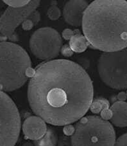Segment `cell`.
<instances>
[{
	"mask_svg": "<svg viewBox=\"0 0 127 146\" xmlns=\"http://www.w3.org/2000/svg\"><path fill=\"white\" fill-rule=\"evenodd\" d=\"M28 19H30L34 23L35 26L38 24L40 19H41V16H40V13L38 11H35L32 13L30 15V16L28 17Z\"/></svg>",
	"mask_w": 127,
	"mask_h": 146,
	"instance_id": "cell-18",
	"label": "cell"
},
{
	"mask_svg": "<svg viewBox=\"0 0 127 146\" xmlns=\"http://www.w3.org/2000/svg\"><path fill=\"white\" fill-rule=\"evenodd\" d=\"M113 117L111 119L113 124L117 127L127 126V102L117 101L111 106Z\"/></svg>",
	"mask_w": 127,
	"mask_h": 146,
	"instance_id": "cell-11",
	"label": "cell"
},
{
	"mask_svg": "<svg viewBox=\"0 0 127 146\" xmlns=\"http://www.w3.org/2000/svg\"><path fill=\"white\" fill-rule=\"evenodd\" d=\"M126 96H127V90H126Z\"/></svg>",
	"mask_w": 127,
	"mask_h": 146,
	"instance_id": "cell-28",
	"label": "cell"
},
{
	"mask_svg": "<svg viewBox=\"0 0 127 146\" xmlns=\"http://www.w3.org/2000/svg\"><path fill=\"white\" fill-rule=\"evenodd\" d=\"M27 95L36 115L49 124L66 125L81 119L90 109L94 89L82 66L69 60L56 59L36 67Z\"/></svg>",
	"mask_w": 127,
	"mask_h": 146,
	"instance_id": "cell-1",
	"label": "cell"
},
{
	"mask_svg": "<svg viewBox=\"0 0 127 146\" xmlns=\"http://www.w3.org/2000/svg\"><path fill=\"white\" fill-rule=\"evenodd\" d=\"M39 5L40 1L34 0L21 8L7 7L0 19V33L12 41H18L19 37L15 32L16 28L28 19Z\"/></svg>",
	"mask_w": 127,
	"mask_h": 146,
	"instance_id": "cell-8",
	"label": "cell"
},
{
	"mask_svg": "<svg viewBox=\"0 0 127 146\" xmlns=\"http://www.w3.org/2000/svg\"><path fill=\"white\" fill-rule=\"evenodd\" d=\"M35 25L34 24V23L32 22V20L29 19H26L25 21L22 23V28H23L24 31H30V30L33 29V27Z\"/></svg>",
	"mask_w": 127,
	"mask_h": 146,
	"instance_id": "cell-23",
	"label": "cell"
},
{
	"mask_svg": "<svg viewBox=\"0 0 127 146\" xmlns=\"http://www.w3.org/2000/svg\"><path fill=\"white\" fill-rule=\"evenodd\" d=\"M58 146H73L71 138L66 135L62 136L58 141Z\"/></svg>",
	"mask_w": 127,
	"mask_h": 146,
	"instance_id": "cell-17",
	"label": "cell"
},
{
	"mask_svg": "<svg viewBox=\"0 0 127 146\" xmlns=\"http://www.w3.org/2000/svg\"><path fill=\"white\" fill-rule=\"evenodd\" d=\"M22 146H35V145H34L33 143H32L30 142H26V143H24Z\"/></svg>",
	"mask_w": 127,
	"mask_h": 146,
	"instance_id": "cell-26",
	"label": "cell"
},
{
	"mask_svg": "<svg viewBox=\"0 0 127 146\" xmlns=\"http://www.w3.org/2000/svg\"><path fill=\"white\" fill-rule=\"evenodd\" d=\"M3 12L1 11H0V19H1V17L2 15H3Z\"/></svg>",
	"mask_w": 127,
	"mask_h": 146,
	"instance_id": "cell-27",
	"label": "cell"
},
{
	"mask_svg": "<svg viewBox=\"0 0 127 146\" xmlns=\"http://www.w3.org/2000/svg\"><path fill=\"white\" fill-rule=\"evenodd\" d=\"M89 42L86 37L80 33L75 34L69 41V46L74 52H83L88 48Z\"/></svg>",
	"mask_w": 127,
	"mask_h": 146,
	"instance_id": "cell-13",
	"label": "cell"
},
{
	"mask_svg": "<svg viewBox=\"0 0 127 146\" xmlns=\"http://www.w3.org/2000/svg\"><path fill=\"white\" fill-rule=\"evenodd\" d=\"M21 130V118L16 105L0 91V146H14Z\"/></svg>",
	"mask_w": 127,
	"mask_h": 146,
	"instance_id": "cell-6",
	"label": "cell"
},
{
	"mask_svg": "<svg viewBox=\"0 0 127 146\" xmlns=\"http://www.w3.org/2000/svg\"><path fill=\"white\" fill-rule=\"evenodd\" d=\"M117 99H118L119 101L121 102H124L127 99L126 94L124 92H119L118 96H117Z\"/></svg>",
	"mask_w": 127,
	"mask_h": 146,
	"instance_id": "cell-25",
	"label": "cell"
},
{
	"mask_svg": "<svg viewBox=\"0 0 127 146\" xmlns=\"http://www.w3.org/2000/svg\"><path fill=\"white\" fill-rule=\"evenodd\" d=\"M61 15V10L57 7L56 5H51L48 10V16L49 19L55 21L58 19Z\"/></svg>",
	"mask_w": 127,
	"mask_h": 146,
	"instance_id": "cell-15",
	"label": "cell"
},
{
	"mask_svg": "<svg viewBox=\"0 0 127 146\" xmlns=\"http://www.w3.org/2000/svg\"><path fill=\"white\" fill-rule=\"evenodd\" d=\"M101 118L105 120H109L112 119L113 117V112L111 110V108H107V109H104L100 113Z\"/></svg>",
	"mask_w": 127,
	"mask_h": 146,
	"instance_id": "cell-19",
	"label": "cell"
},
{
	"mask_svg": "<svg viewBox=\"0 0 127 146\" xmlns=\"http://www.w3.org/2000/svg\"><path fill=\"white\" fill-rule=\"evenodd\" d=\"M74 31L71 29H67L62 32V37L66 40H71V39L74 36Z\"/></svg>",
	"mask_w": 127,
	"mask_h": 146,
	"instance_id": "cell-24",
	"label": "cell"
},
{
	"mask_svg": "<svg viewBox=\"0 0 127 146\" xmlns=\"http://www.w3.org/2000/svg\"><path fill=\"white\" fill-rule=\"evenodd\" d=\"M114 146H127V133L119 137L116 141Z\"/></svg>",
	"mask_w": 127,
	"mask_h": 146,
	"instance_id": "cell-21",
	"label": "cell"
},
{
	"mask_svg": "<svg viewBox=\"0 0 127 146\" xmlns=\"http://www.w3.org/2000/svg\"><path fill=\"white\" fill-rule=\"evenodd\" d=\"M22 129L26 138L34 141L42 138L48 129L45 121L37 116L27 118L23 122Z\"/></svg>",
	"mask_w": 127,
	"mask_h": 146,
	"instance_id": "cell-10",
	"label": "cell"
},
{
	"mask_svg": "<svg viewBox=\"0 0 127 146\" xmlns=\"http://www.w3.org/2000/svg\"><path fill=\"white\" fill-rule=\"evenodd\" d=\"M109 106H110V104L107 100L103 98H98L93 100L92 102L90 110L91 112L94 114H98L101 113L103 110L109 108Z\"/></svg>",
	"mask_w": 127,
	"mask_h": 146,
	"instance_id": "cell-14",
	"label": "cell"
},
{
	"mask_svg": "<svg viewBox=\"0 0 127 146\" xmlns=\"http://www.w3.org/2000/svg\"><path fill=\"white\" fill-rule=\"evenodd\" d=\"M88 6V3L84 0H71L67 2L63 9L65 21L73 27L81 26L84 12Z\"/></svg>",
	"mask_w": 127,
	"mask_h": 146,
	"instance_id": "cell-9",
	"label": "cell"
},
{
	"mask_svg": "<svg viewBox=\"0 0 127 146\" xmlns=\"http://www.w3.org/2000/svg\"><path fill=\"white\" fill-rule=\"evenodd\" d=\"M61 54L65 57H71L73 55L74 52L71 50V47L69 45L66 44L62 47L61 50Z\"/></svg>",
	"mask_w": 127,
	"mask_h": 146,
	"instance_id": "cell-20",
	"label": "cell"
},
{
	"mask_svg": "<svg viewBox=\"0 0 127 146\" xmlns=\"http://www.w3.org/2000/svg\"><path fill=\"white\" fill-rule=\"evenodd\" d=\"M30 1H3L9 7L12 8H21L27 5Z\"/></svg>",
	"mask_w": 127,
	"mask_h": 146,
	"instance_id": "cell-16",
	"label": "cell"
},
{
	"mask_svg": "<svg viewBox=\"0 0 127 146\" xmlns=\"http://www.w3.org/2000/svg\"><path fill=\"white\" fill-rule=\"evenodd\" d=\"M63 132L64 135L67 137H69V136H73V134L75 132V127H74L72 125H66L63 129Z\"/></svg>",
	"mask_w": 127,
	"mask_h": 146,
	"instance_id": "cell-22",
	"label": "cell"
},
{
	"mask_svg": "<svg viewBox=\"0 0 127 146\" xmlns=\"http://www.w3.org/2000/svg\"><path fill=\"white\" fill-rule=\"evenodd\" d=\"M32 62L25 50L11 42H0V91L12 92L28 79L27 70Z\"/></svg>",
	"mask_w": 127,
	"mask_h": 146,
	"instance_id": "cell-3",
	"label": "cell"
},
{
	"mask_svg": "<svg viewBox=\"0 0 127 146\" xmlns=\"http://www.w3.org/2000/svg\"><path fill=\"white\" fill-rule=\"evenodd\" d=\"M71 141L73 146H114L116 133L107 120L88 116L76 124Z\"/></svg>",
	"mask_w": 127,
	"mask_h": 146,
	"instance_id": "cell-4",
	"label": "cell"
},
{
	"mask_svg": "<svg viewBox=\"0 0 127 146\" xmlns=\"http://www.w3.org/2000/svg\"><path fill=\"white\" fill-rule=\"evenodd\" d=\"M58 143V136L55 131L52 128H48L46 134L39 140H35V146H56Z\"/></svg>",
	"mask_w": 127,
	"mask_h": 146,
	"instance_id": "cell-12",
	"label": "cell"
},
{
	"mask_svg": "<svg viewBox=\"0 0 127 146\" xmlns=\"http://www.w3.org/2000/svg\"><path fill=\"white\" fill-rule=\"evenodd\" d=\"M99 77L116 90L127 89V48L114 52H104L98 62Z\"/></svg>",
	"mask_w": 127,
	"mask_h": 146,
	"instance_id": "cell-5",
	"label": "cell"
},
{
	"mask_svg": "<svg viewBox=\"0 0 127 146\" xmlns=\"http://www.w3.org/2000/svg\"><path fill=\"white\" fill-rule=\"evenodd\" d=\"M62 45L61 35L50 27L38 29L32 34L30 40V48L32 54L38 59L44 61L58 56Z\"/></svg>",
	"mask_w": 127,
	"mask_h": 146,
	"instance_id": "cell-7",
	"label": "cell"
},
{
	"mask_svg": "<svg viewBox=\"0 0 127 146\" xmlns=\"http://www.w3.org/2000/svg\"><path fill=\"white\" fill-rule=\"evenodd\" d=\"M82 30L89 44L104 52L127 48V1L96 0L84 12Z\"/></svg>",
	"mask_w": 127,
	"mask_h": 146,
	"instance_id": "cell-2",
	"label": "cell"
}]
</instances>
